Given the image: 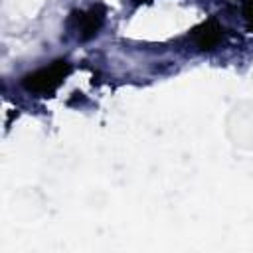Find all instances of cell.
<instances>
[{
    "mask_svg": "<svg viewBox=\"0 0 253 253\" xmlns=\"http://www.w3.org/2000/svg\"><path fill=\"white\" fill-rule=\"evenodd\" d=\"M71 73V63L65 59H55L53 63L40 67L22 77V87L36 97H49Z\"/></svg>",
    "mask_w": 253,
    "mask_h": 253,
    "instance_id": "6da1fadb",
    "label": "cell"
},
{
    "mask_svg": "<svg viewBox=\"0 0 253 253\" xmlns=\"http://www.w3.org/2000/svg\"><path fill=\"white\" fill-rule=\"evenodd\" d=\"M105 16H107V8L103 4H93L87 10H73L67 18V30L79 42H89L101 32L105 24Z\"/></svg>",
    "mask_w": 253,
    "mask_h": 253,
    "instance_id": "7a4b0ae2",
    "label": "cell"
},
{
    "mask_svg": "<svg viewBox=\"0 0 253 253\" xmlns=\"http://www.w3.org/2000/svg\"><path fill=\"white\" fill-rule=\"evenodd\" d=\"M221 36H223V28L217 24L215 18H210L208 22L200 24L190 34V38L198 45V49H213L221 42Z\"/></svg>",
    "mask_w": 253,
    "mask_h": 253,
    "instance_id": "3957f363",
    "label": "cell"
},
{
    "mask_svg": "<svg viewBox=\"0 0 253 253\" xmlns=\"http://www.w3.org/2000/svg\"><path fill=\"white\" fill-rule=\"evenodd\" d=\"M243 18L249 28H253V0H243Z\"/></svg>",
    "mask_w": 253,
    "mask_h": 253,
    "instance_id": "277c9868",
    "label": "cell"
},
{
    "mask_svg": "<svg viewBox=\"0 0 253 253\" xmlns=\"http://www.w3.org/2000/svg\"><path fill=\"white\" fill-rule=\"evenodd\" d=\"M148 2H152V0H132V4H134V6H140V4H148Z\"/></svg>",
    "mask_w": 253,
    "mask_h": 253,
    "instance_id": "5b68a950",
    "label": "cell"
}]
</instances>
